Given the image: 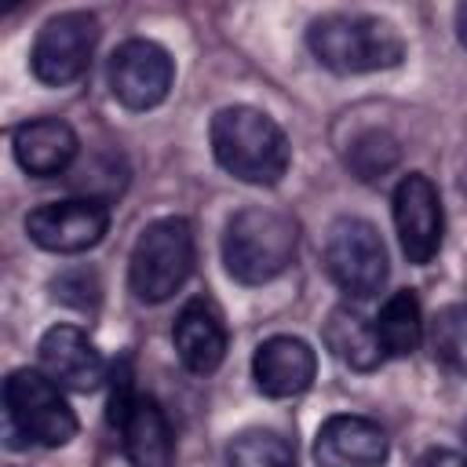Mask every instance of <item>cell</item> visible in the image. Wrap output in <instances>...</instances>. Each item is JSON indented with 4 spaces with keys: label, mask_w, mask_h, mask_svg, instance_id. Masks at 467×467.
<instances>
[{
    "label": "cell",
    "mask_w": 467,
    "mask_h": 467,
    "mask_svg": "<svg viewBox=\"0 0 467 467\" xmlns=\"http://www.w3.org/2000/svg\"><path fill=\"white\" fill-rule=\"evenodd\" d=\"M212 153L223 171L252 186H277L288 171L292 146L274 117L252 106H223L208 128Z\"/></svg>",
    "instance_id": "1"
},
{
    "label": "cell",
    "mask_w": 467,
    "mask_h": 467,
    "mask_svg": "<svg viewBox=\"0 0 467 467\" xmlns=\"http://www.w3.org/2000/svg\"><path fill=\"white\" fill-rule=\"evenodd\" d=\"M310 55L332 73H376L405 58V40L394 22L379 15H321L306 29Z\"/></svg>",
    "instance_id": "2"
},
{
    "label": "cell",
    "mask_w": 467,
    "mask_h": 467,
    "mask_svg": "<svg viewBox=\"0 0 467 467\" xmlns=\"http://www.w3.org/2000/svg\"><path fill=\"white\" fill-rule=\"evenodd\" d=\"M296 244H299V230H296L292 215H285L277 208L248 204L237 215H230V223H226L223 263L234 281L266 285L292 266Z\"/></svg>",
    "instance_id": "3"
},
{
    "label": "cell",
    "mask_w": 467,
    "mask_h": 467,
    "mask_svg": "<svg viewBox=\"0 0 467 467\" xmlns=\"http://www.w3.org/2000/svg\"><path fill=\"white\" fill-rule=\"evenodd\" d=\"M4 431L7 449H26L29 441L58 449L77 434V416L47 372L15 368L4 383Z\"/></svg>",
    "instance_id": "4"
},
{
    "label": "cell",
    "mask_w": 467,
    "mask_h": 467,
    "mask_svg": "<svg viewBox=\"0 0 467 467\" xmlns=\"http://www.w3.org/2000/svg\"><path fill=\"white\" fill-rule=\"evenodd\" d=\"M193 230L182 215H164L153 219L128 259V285L135 299L142 303H164L171 299L186 277L193 274Z\"/></svg>",
    "instance_id": "5"
},
{
    "label": "cell",
    "mask_w": 467,
    "mask_h": 467,
    "mask_svg": "<svg viewBox=\"0 0 467 467\" xmlns=\"http://www.w3.org/2000/svg\"><path fill=\"white\" fill-rule=\"evenodd\" d=\"M325 270L354 299H368L387 281V248L368 219L343 215L325 237Z\"/></svg>",
    "instance_id": "6"
},
{
    "label": "cell",
    "mask_w": 467,
    "mask_h": 467,
    "mask_svg": "<svg viewBox=\"0 0 467 467\" xmlns=\"http://www.w3.org/2000/svg\"><path fill=\"white\" fill-rule=\"evenodd\" d=\"M95 44H99V18L88 11H62L40 26L29 51V69L40 84L66 88L88 73Z\"/></svg>",
    "instance_id": "7"
},
{
    "label": "cell",
    "mask_w": 467,
    "mask_h": 467,
    "mask_svg": "<svg viewBox=\"0 0 467 467\" xmlns=\"http://www.w3.org/2000/svg\"><path fill=\"white\" fill-rule=\"evenodd\" d=\"M109 91L124 109H153L168 99L171 80H175V62L157 40H124L109 55Z\"/></svg>",
    "instance_id": "8"
},
{
    "label": "cell",
    "mask_w": 467,
    "mask_h": 467,
    "mask_svg": "<svg viewBox=\"0 0 467 467\" xmlns=\"http://www.w3.org/2000/svg\"><path fill=\"white\" fill-rule=\"evenodd\" d=\"M109 230V208L99 197H73V201H51L26 215V234L44 252L77 255L95 248Z\"/></svg>",
    "instance_id": "9"
},
{
    "label": "cell",
    "mask_w": 467,
    "mask_h": 467,
    "mask_svg": "<svg viewBox=\"0 0 467 467\" xmlns=\"http://www.w3.org/2000/svg\"><path fill=\"white\" fill-rule=\"evenodd\" d=\"M394 226H398V244L409 263L427 266L438 248H441V197L434 182L423 171H409L398 190H394Z\"/></svg>",
    "instance_id": "10"
},
{
    "label": "cell",
    "mask_w": 467,
    "mask_h": 467,
    "mask_svg": "<svg viewBox=\"0 0 467 467\" xmlns=\"http://www.w3.org/2000/svg\"><path fill=\"white\" fill-rule=\"evenodd\" d=\"M40 368L66 390L88 394L109 379V365L102 350L77 328V325H55L40 336Z\"/></svg>",
    "instance_id": "11"
},
{
    "label": "cell",
    "mask_w": 467,
    "mask_h": 467,
    "mask_svg": "<svg viewBox=\"0 0 467 467\" xmlns=\"http://www.w3.org/2000/svg\"><path fill=\"white\" fill-rule=\"evenodd\" d=\"M390 441L383 427L368 416H328L314 434L317 467H383Z\"/></svg>",
    "instance_id": "12"
},
{
    "label": "cell",
    "mask_w": 467,
    "mask_h": 467,
    "mask_svg": "<svg viewBox=\"0 0 467 467\" xmlns=\"http://www.w3.org/2000/svg\"><path fill=\"white\" fill-rule=\"evenodd\" d=\"M252 376L266 398H296L314 383L317 354L299 336H270L255 347Z\"/></svg>",
    "instance_id": "13"
},
{
    "label": "cell",
    "mask_w": 467,
    "mask_h": 467,
    "mask_svg": "<svg viewBox=\"0 0 467 467\" xmlns=\"http://www.w3.org/2000/svg\"><path fill=\"white\" fill-rule=\"evenodd\" d=\"M171 343H175L179 361L190 372L197 376L215 372L226 358V325H223L219 306L212 299H190L175 317Z\"/></svg>",
    "instance_id": "14"
},
{
    "label": "cell",
    "mask_w": 467,
    "mask_h": 467,
    "mask_svg": "<svg viewBox=\"0 0 467 467\" xmlns=\"http://www.w3.org/2000/svg\"><path fill=\"white\" fill-rule=\"evenodd\" d=\"M11 146H15L18 168L26 175H36V179L62 175L80 150L77 131L58 117H36V120L18 124L11 135Z\"/></svg>",
    "instance_id": "15"
},
{
    "label": "cell",
    "mask_w": 467,
    "mask_h": 467,
    "mask_svg": "<svg viewBox=\"0 0 467 467\" xmlns=\"http://www.w3.org/2000/svg\"><path fill=\"white\" fill-rule=\"evenodd\" d=\"M117 434L131 467H175V438L168 416L150 394L135 398L128 416L117 423Z\"/></svg>",
    "instance_id": "16"
},
{
    "label": "cell",
    "mask_w": 467,
    "mask_h": 467,
    "mask_svg": "<svg viewBox=\"0 0 467 467\" xmlns=\"http://www.w3.org/2000/svg\"><path fill=\"white\" fill-rule=\"evenodd\" d=\"M325 343L328 350L354 372H372L383 358V343L376 336V325H368L358 310L336 306L325 321Z\"/></svg>",
    "instance_id": "17"
},
{
    "label": "cell",
    "mask_w": 467,
    "mask_h": 467,
    "mask_svg": "<svg viewBox=\"0 0 467 467\" xmlns=\"http://www.w3.org/2000/svg\"><path fill=\"white\" fill-rule=\"evenodd\" d=\"M376 336L383 343V354H394V358H405V354H412L423 343V310H420L416 292L398 288L379 306Z\"/></svg>",
    "instance_id": "18"
},
{
    "label": "cell",
    "mask_w": 467,
    "mask_h": 467,
    "mask_svg": "<svg viewBox=\"0 0 467 467\" xmlns=\"http://www.w3.org/2000/svg\"><path fill=\"white\" fill-rule=\"evenodd\" d=\"M230 467H296V449L277 431H241L226 449Z\"/></svg>",
    "instance_id": "19"
},
{
    "label": "cell",
    "mask_w": 467,
    "mask_h": 467,
    "mask_svg": "<svg viewBox=\"0 0 467 467\" xmlns=\"http://www.w3.org/2000/svg\"><path fill=\"white\" fill-rule=\"evenodd\" d=\"M398 161H401V146H398V139H394L390 131H383V128L361 131V135L350 142V150H347V168H350L361 182L383 179L387 171L398 168Z\"/></svg>",
    "instance_id": "20"
},
{
    "label": "cell",
    "mask_w": 467,
    "mask_h": 467,
    "mask_svg": "<svg viewBox=\"0 0 467 467\" xmlns=\"http://www.w3.org/2000/svg\"><path fill=\"white\" fill-rule=\"evenodd\" d=\"M427 343H431L434 358H438L445 368L467 376V306H463V303L441 306V310L434 314V321H431Z\"/></svg>",
    "instance_id": "21"
},
{
    "label": "cell",
    "mask_w": 467,
    "mask_h": 467,
    "mask_svg": "<svg viewBox=\"0 0 467 467\" xmlns=\"http://www.w3.org/2000/svg\"><path fill=\"white\" fill-rule=\"evenodd\" d=\"M51 292L58 303L66 306H77V310H91L102 296V285H99V274L88 270V266H73V270H62L55 281H51Z\"/></svg>",
    "instance_id": "22"
},
{
    "label": "cell",
    "mask_w": 467,
    "mask_h": 467,
    "mask_svg": "<svg viewBox=\"0 0 467 467\" xmlns=\"http://www.w3.org/2000/svg\"><path fill=\"white\" fill-rule=\"evenodd\" d=\"M431 467H467V460H460L452 452H438V456H431Z\"/></svg>",
    "instance_id": "23"
},
{
    "label": "cell",
    "mask_w": 467,
    "mask_h": 467,
    "mask_svg": "<svg viewBox=\"0 0 467 467\" xmlns=\"http://www.w3.org/2000/svg\"><path fill=\"white\" fill-rule=\"evenodd\" d=\"M456 36H460V44L467 47V4L456 7Z\"/></svg>",
    "instance_id": "24"
}]
</instances>
